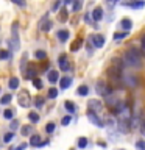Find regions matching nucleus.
I'll return each instance as SVG.
<instances>
[{
  "mask_svg": "<svg viewBox=\"0 0 145 150\" xmlns=\"http://www.w3.org/2000/svg\"><path fill=\"white\" fill-rule=\"evenodd\" d=\"M122 61H123V64L130 66V67H136V69L142 67V56H140L137 49H128L123 53Z\"/></svg>",
  "mask_w": 145,
  "mask_h": 150,
  "instance_id": "nucleus-1",
  "label": "nucleus"
},
{
  "mask_svg": "<svg viewBox=\"0 0 145 150\" xmlns=\"http://www.w3.org/2000/svg\"><path fill=\"white\" fill-rule=\"evenodd\" d=\"M9 47H11V50H19V22H13Z\"/></svg>",
  "mask_w": 145,
  "mask_h": 150,
  "instance_id": "nucleus-2",
  "label": "nucleus"
},
{
  "mask_svg": "<svg viewBox=\"0 0 145 150\" xmlns=\"http://www.w3.org/2000/svg\"><path fill=\"white\" fill-rule=\"evenodd\" d=\"M17 102H19V105H20L22 108H28L30 106V102H31L30 92L28 91H20L19 96H17Z\"/></svg>",
  "mask_w": 145,
  "mask_h": 150,
  "instance_id": "nucleus-3",
  "label": "nucleus"
},
{
  "mask_svg": "<svg viewBox=\"0 0 145 150\" xmlns=\"http://www.w3.org/2000/svg\"><path fill=\"white\" fill-rule=\"evenodd\" d=\"M95 91L98 96H101V97H106V96H109L111 94V88L108 86V84L103 81V80H98L97 81V88H95Z\"/></svg>",
  "mask_w": 145,
  "mask_h": 150,
  "instance_id": "nucleus-4",
  "label": "nucleus"
},
{
  "mask_svg": "<svg viewBox=\"0 0 145 150\" xmlns=\"http://www.w3.org/2000/svg\"><path fill=\"white\" fill-rule=\"evenodd\" d=\"M87 119L91 120L95 127H98V128H103V127H105V122H103L100 117L97 116V112H94V111H91V110H89V112H87Z\"/></svg>",
  "mask_w": 145,
  "mask_h": 150,
  "instance_id": "nucleus-5",
  "label": "nucleus"
},
{
  "mask_svg": "<svg viewBox=\"0 0 145 150\" xmlns=\"http://www.w3.org/2000/svg\"><path fill=\"white\" fill-rule=\"evenodd\" d=\"M58 63H59V69L64 70V72H67V70L70 69V63H69V58L65 55H59L58 58Z\"/></svg>",
  "mask_w": 145,
  "mask_h": 150,
  "instance_id": "nucleus-6",
  "label": "nucleus"
},
{
  "mask_svg": "<svg viewBox=\"0 0 145 150\" xmlns=\"http://www.w3.org/2000/svg\"><path fill=\"white\" fill-rule=\"evenodd\" d=\"M91 41L94 42V45L95 47H103L105 45V36H101V35H94V36H91Z\"/></svg>",
  "mask_w": 145,
  "mask_h": 150,
  "instance_id": "nucleus-7",
  "label": "nucleus"
},
{
  "mask_svg": "<svg viewBox=\"0 0 145 150\" xmlns=\"http://www.w3.org/2000/svg\"><path fill=\"white\" fill-rule=\"evenodd\" d=\"M30 145L31 147H42L44 145V142H42V138L39 134H33L30 138Z\"/></svg>",
  "mask_w": 145,
  "mask_h": 150,
  "instance_id": "nucleus-8",
  "label": "nucleus"
},
{
  "mask_svg": "<svg viewBox=\"0 0 145 150\" xmlns=\"http://www.w3.org/2000/svg\"><path fill=\"white\" fill-rule=\"evenodd\" d=\"M119 130L122 131V133H128V131L131 130V127H130V122H128V119H120L119 120Z\"/></svg>",
  "mask_w": 145,
  "mask_h": 150,
  "instance_id": "nucleus-9",
  "label": "nucleus"
},
{
  "mask_svg": "<svg viewBox=\"0 0 145 150\" xmlns=\"http://www.w3.org/2000/svg\"><path fill=\"white\" fill-rule=\"evenodd\" d=\"M87 105H89V110L94 111V112H98V111L101 110V106H103L100 100H89Z\"/></svg>",
  "mask_w": 145,
  "mask_h": 150,
  "instance_id": "nucleus-10",
  "label": "nucleus"
},
{
  "mask_svg": "<svg viewBox=\"0 0 145 150\" xmlns=\"http://www.w3.org/2000/svg\"><path fill=\"white\" fill-rule=\"evenodd\" d=\"M51 25H53V23H51V22L49 21V16L45 14L44 19L41 21V30H42V31H49L50 28H51Z\"/></svg>",
  "mask_w": 145,
  "mask_h": 150,
  "instance_id": "nucleus-11",
  "label": "nucleus"
},
{
  "mask_svg": "<svg viewBox=\"0 0 145 150\" xmlns=\"http://www.w3.org/2000/svg\"><path fill=\"white\" fill-rule=\"evenodd\" d=\"M81 45H83V39H81V38H77V39L70 44V50H72V52H78L80 49H81Z\"/></svg>",
  "mask_w": 145,
  "mask_h": 150,
  "instance_id": "nucleus-12",
  "label": "nucleus"
},
{
  "mask_svg": "<svg viewBox=\"0 0 145 150\" xmlns=\"http://www.w3.org/2000/svg\"><path fill=\"white\" fill-rule=\"evenodd\" d=\"M47 78H49V81H50L51 84H55V83L59 80V72H58V70H50V72H49V77H47Z\"/></svg>",
  "mask_w": 145,
  "mask_h": 150,
  "instance_id": "nucleus-13",
  "label": "nucleus"
},
{
  "mask_svg": "<svg viewBox=\"0 0 145 150\" xmlns=\"http://www.w3.org/2000/svg\"><path fill=\"white\" fill-rule=\"evenodd\" d=\"M92 19H94V21H97V22L103 19V9H101L100 6H97V8L92 11Z\"/></svg>",
  "mask_w": 145,
  "mask_h": 150,
  "instance_id": "nucleus-14",
  "label": "nucleus"
},
{
  "mask_svg": "<svg viewBox=\"0 0 145 150\" xmlns=\"http://www.w3.org/2000/svg\"><path fill=\"white\" fill-rule=\"evenodd\" d=\"M120 103L119 98H115V97H109V96H106V105L109 106V108H115L117 105Z\"/></svg>",
  "mask_w": 145,
  "mask_h": 150,
  "instance_id": "nucleus-15",
  "label": "nucleus"
},
{
  "mask_svg": "<svg viewBox=\"0 0 145 150\" xmlns=\"http://www.w3.org/2000/svg\"><path fill=\"white\" fill-rule=\"evenodd\" d=\"M19 84H20V80H19L17 77H11L9 81H8V86H9V89H13V91L19 88Z\"/></svg>",
  "mask_w": 145,
  "mask_h": 150,
  "instance_id": "nucleus-16",
  "label": "nucleus"
},
{
  "mask_svg": "<svg viewBox=\"0 0 145 150\" xmlns=\"http://www.w3.org/2000/svg\"><path fill=\"white\" fill-rule=\"evenodd\" d=\"M120 27L123 28L125 31H128V30H131V27H133V22H131V19H122L120 21Z\"/></svg>",
  "mask_w": 145,
  "mask_h": 150,
  "instance_id": "nucleus-17",
  "label": "nucleus"
},
{
  "mask_svg": "<svg viewBox=\"0 0 145 150\" xmlns=\"http://www.w3.org/2000/svg\"><path fill=\"white\" fill-rule=\"evenodd\" d=\"M70 84H72V78H70V77H63V78H61V81H59L61 89H67Z\"/></svg>",
  "mask_w": 145,
  "mask_h": 150,
  "instance_id": "nucleus-18",
  "label": "nucleus"
},
{
  "mask_svg": "<svg viewBox=\"0 0 145 150\" xmlns=\"http://www.w3.org/2000/svg\"><path fill=\"white\" fill-rule=\"evenodd\" d=\"M56 38H58L61 42H65V41H67V38H69V31L67 30H59L58 33H56Z\"/></svg>",
  "mask_w": 145,
  "mask_h": 150,
  "instance_id": "nucleus-19",
  "label": "nucleus"
},
{
  "mask_svg": "<svg viewBox=\"0 0 145 150\" xmlns=\"http://www.w3.org/2000/svg\"><path fill=\"white\" fill-rule=\"evenodd\" d=\"M122 78H123V77H122ZM123 81L126 83V84H128V86H136V84H137V80H136L134 77H131V75H126V77L123 78Z\"/></svg>",
  "mask_w": 145,
  "mask_h": 150,
  "instance_id": "nucleus-20",
  "label": "nucleus"
},
{
  "mask_svg": "<svg viewBox=\"0 0 145 150\" xmlns=\"http://www.w3.org/2000/svg\"><path fill=\"white\" fill-rule=\"evenodd\" d=\"M25 78L27 80H33V78H36V69L33 67V66H30L27 70V74H25Z\"/></svg>",
  "mask_w": 145,
  "mask_h": 150,
  "instance_id": "nucleus-21",
  "label": "nucleus"
},
{
  "mask_svg": "<svg viewBox=\"0 0 145 150\" xmlns=\"http://www.w3.org/2000/svg\"><path fill=\"white\" fill-rule=\"evenodd\" d=\"M64 106H65V110H67V112H70V114H73L75 111H77V106H75V103H72L70 100H67L64 103Z\"/></svg>",
  "mask_w": 145,
  "mask_h": 150,
  "instance_id": "nucleus-22",
  "label": "nucleus"
},
{
  "mask_svg": "<svg viewBox=\"0 0 145 150\" xmlns=\"http://www.w3.org/2000/svg\"><path fill=\"white\" fill-rule=\"evenodd\" d=\"M28 119H30V122H33V124H37V122H39V114L34 111H31L30 114H28Z\"/></svg>",
  "mask_w": 145,
  "mask_h": 150,
  "instance_id": "nucleus-23",
  "label": "nucleus"
},
{
  "mask_svg": "<svg viewBox=\"0 0 145 150\" xmlns=\"http://www.w3.org/2000/svg\"><path fill=\"white\" fill-rule=\"evenodd\" d=\"M77 94H78V96H87V94H89V88L83 84V86H80L77 89Z\"/></svg>",
  "mask_w": 145,
  "mask_h": 150,
  "instance_id": "nucleus-24",
  "label": "nucleus"
},
{
  "mask_svg": "<svg viewBox=\"0 0 145 150\" xmlns=\"http://www.w3.org/2000/svg\"><path fill=\"white\" fill-rule=\"evenodd\" d=\"M11 94H3L2 96V98H0V103H2V105H8L9 102H11Z\"/></svg>",
  "mask_w": 145,
  "mask_h": 150,
  "instance_id": "nucleus-25",
  "label": "nucleus"
},
{
  "mask_svg": "<svg viewBox=\"0 0 145 150\" xmlns=\"http://www.w3.org/2000/svg\"><path fill=\"white\" fill-rule=\"evenodd\" d=\"M33 86H34L36 89H42V88H44V83H42V80L41 78H33Z\"/></svg>",
  "mask_w": 145,
  "mask_h": 150,
  "instance_id": "nucleus-26",
  "label": "nucleus"
},
{
  "mask_svg": "<svg viewBox=\"0 0 145 150\" xmlns=\"http://www.w3.org/2000/svg\"><path fill=\"white\" fill-rule=\"evenodd\" d=\"M67 16H69L67 11H65V9H61V11H59V16H58V21H59V22H65V21H67Z\"/></svg>",
  "mask_w": 145,
  "mask_h": 150,
  "instance_id": "nucleus-27",
  "label": "nucleus"
},
{
  "mask_svg": "<svg viewBox=\"0 0 145 150\" xmlns=\"http://www.w3.org/2000/svg\"><path fill=\"white\" fill-rule=\"evenodd\" d=\"M13 138H14V133H13V131H9V133H5V136H3V142H5V144L11 142Z\"/></svg>",
  "mask_w": 145,
  "mask_h": 150,
  "instance_id": "nucleus-28",
  "label": "nucleus"
},
{
  "mask_svg": "<svg viewBox=\"0 0 145 150\" xmlns=\"http://www.w3.org/2000/svg\"><path fill=\"white\" fill-rule=\"evenodd\" d=\"M20 133H22L23 136H28V134L31 133V127H30V125H23L22 128H20Z\"/></svg>",
  "mask_w": 145,
  "mask_h": 150,
  "instance_id": "nucleus-29",
  "label": "nucleus"
},
{
  "mask_svg": "<svg viewBox=\"0 0 145 150\" xmlns=\"http://www.w3.org/2000/svg\"><path fill=\"white\" fill-rule=\"evenodd\" d=\"M78 147L80 149H86L87 147V139L86 138H80L78 139Z\"/></svg>",
  "mask_w": 145,
  "mask_h": 150,
  "instance_id": "nucleus-30",
  "label": "nucleus"
},
{
  "mask_svg": "<svg viewBox=\"0 0 145 150\" xmlns=\"http://www.w3.org/2000/svg\"><path fill=\"white\" fill-rule=\"evenodd\" d=\"M34 56H36L37 59H44L45 56H47V53H45L44 50H36V52H34Z\"/></svg>",
  "mask_w": 145,
  "mask_h": 150,
  "instance_id": "nucleus-31",
  "label": "nucleus"
},
{
  "mask_svg": "<svg viewBox=\"0 0 145 150\" xmlns=\"http://www.w3.org/2000/svg\"><path fill=\"white\" fill-rule=\"evenodd\" d=\"M49 97L50 98H56V97H58V89H56V88H50L49 89Z\"/></svg>",
  "mask_w": 145,
  "mask_h": 150,
  "instance_id": "nucleus-32",
  "label": "nucleus"
},
{
  "mask_svg": "<svg viewBox=\"0 0 145 150\" xmlns=\"http://www.w3.org/2000/svg\"><path fill=\"white\" fill-rule=\"evenodd\" d=\"M128 6H131V8H144L145 6V3L144 2H133V3H126Z\"/></svg>",
  "mask_w": 145,
  "mask_h": 150,
  "instance_id": "nucleus-33",
  "label": "nucleus"
},
{
  "mask_svg": "<svg viewBox=\"0 0 145 150\" xmlns=\"http://www.w3.org/2000/svg\"><path fill=\"white\" fill-rule=\"evenodd\" d=\"M55 124H53V122H49V124H47V127H45V131H47V133H53V131H55Z\"/></svg>",
  "mask_w": 145,
  "mask_h": 150,
  "instance_id": "nucleus-34",
  "label": "nucleus"
},
{
  "mask_svg": "<svg viewBox=\"0 0 145 150\" xmlns=\"http://www.w3.org/2000/svg\"><path fill=\"white\" fill-rule=\"evenodd\" d=\"M126 35H128L126 31H123V33H114V39L120 41V39H123V38H126Z\"/></svg>",
  "mask_w": 145,
  "mask_h": 150,
  "instance_id": "nucleus-35",
  "label": "nucleus"
},
{
  "mask_svg": "<svg viewBox=\"0 0 145 150\" xmlns=\"http://www.w3.org/2000/svg\"><path fill=\"white\" fill-rule=\"evenodd\" d=\"M81 6H83V0H75L73 11H78V9H81Z\"/></svg>",
  "mask_w": 145,
  "mask_h": 150,
  "instance_id": "nucleus-36",
  "label": "nucleus"
},
{
  "mask_svg": "<svg viewBox=\"0 0 145 150\" xmlns=\"http://www.w3.org/2000/svg\"><path fill=\"white\" fill-rule=\"evenodd\" d=\"M70 122H72V117L70 116H65V117H63V120H61V124H63L64 127H67Z\"/></svg>",
  "mask_w": 145,
  "mask_h": 150,
  "instance_id": "nucleus-37",
  "label": "nucleus"
},
{
  "mask_svg": "<svg viewBox=\"0 0 145 150\" xmlns=\"http://www.w3.org/2000/svg\"><path fill=\"white\" fill-rule=\"evenodd\" d=\"M9 58V52L8 50H0V59H8Z\"/></svg>",
  "mask_w": 145,
  "mask_h": 150,
  "instance_id": "nucleus-38",
  "label": "nucleus"
},
{
  "mask_svg": "<svg viewBox=\"0 0 145 150\" xmlns=\"http://www.w3.org/2000/svg\"><path fill=\"white\" fill-rule=\"evenodd\" d=\"M136 149L137 150H145V141H137V142H136Z\"/></svg>",
  "mask_w": 145,
  "mask_h": 150,
  "instance_id": "nucleus-39",
  "label": "nucleus"
},
{
  "mask_svg": "<svg viewBox=\"0 0 145 150\" xmlns=\"http://www.w3.org/2000/svg\"><path fill=\"white\" fill-rule=\"evenodd\" d=\"M13 114H14V112H13L11 110H5L3 117H5V119H13Z\"/></svg>",
  "mask_w": 145,
  "mask_h": 150,
  "instance_id": "nucleus-40",
  "label": "nucleus"
},
{
  "mask_svg": "<svg viewBox=\"0 0 145 150\" xmlns=\"http://www.w3.org/2000/svg\"><path fill=\"white\" fill-rule=\"evenodd\" d=\"M34 105L37 108H41V106H44V98H41V97H37L36 98V102H34Z\"/></svg>",
  "mask_w": 145,
  "mask_h": 150,
  "instance_id": "nucleus-41",
  "label": "nucleus"
},
{
  "mask_svg": "<svg viewBox=\"0 0 145 150\" xmlns=\"http://www.w3.org/2000/svg\"><path fill=\"white\" fill-rule=\"evenodd\" d=\"M19 125H20V124H19V120H13L9 127H11V130L14 131V130H17V128H19Z\"/></svg>",
  "mask_w": 145,
  "mask_h": 150,
  "instance_id": "nucleus-42",
  "label": "nucleus"
},
{
  "mask_svg": "<svg viewBox=\"0 0 145 150\" xmlns=\"http://www.w3.org/2000/svg\"><path fill=\"white\" fill-rule=\"evenodd\" d=\"M59 5H61V0H55V2H53V6H51V11H56V9L59 8Z\"/></svg>",
  "mask_w": 145,
  "mask_h": 150,
  "instance_id": "nucleus-43",
  "label": "nucleus"
},
{
  "mask_svg": "<svg viewBox=\"0 0 145 150\" xmlns=\"http://www.w3.org/2000/svg\"><path fill=\"white\" fill-rule=\"evenodd\" d=\"M13 3H16V5H19V6H25V0H13Z\"/></svg>",
  "mask_w": 145,
  "mask_h": 150,
  "instance_id": "nucleus-44",
  "label": "nucleus"
},
{
  "mask_svg": "<svg viewBox=\"0 0 145 150\" xmlns=\"http://www.w3.org/2000/svg\"><path fill=\"white\" fill-rule=\"evenodd\" d=\"M23 149H27V144H25V142L20 144V145H17V147H13L11 150H23Z\"/></svg>",
  "mask_w": 145,
  "mask_h": 150,
  "instance_id": "nucleus-45",
  "label": "nucleus"
},
{
  "mask_svg": "<svg viewBox=\"0 0 145 150\" xmlns=\"http://www.w3.org/2000/svg\"><path fill=\"white\" fill-rule=\"evenodd\" d=\"M139 127H140V133H142V134L145 136V122H142V124H140Z\"/></svg>",
  "mask_w": 145,
  "mask_h": 150,
  "instance_id": "nucleus-46",
  "label": "nucleus"
},
{
  "mask_svg": "<svg viewBox=\"0 0 145 150\" xmlns=\"http://www.w3.org/2000/svg\"><path fill=\"white\" fill-rule=\"evenodd\" d=\"M106 2H108V5H109V6H112V5H115L119 0H106Z\"/></svg>",
  "mask_w": 145,
  "mask_h": 150,
  "instance_id": "nucleus-47",
  "label": "nucleus"
},
{
  "mask_svg": "<svg viewBox=\"0 0 145 150\" xmlns=\"http://www.w3.org/2000/svg\"><path fill=\"white\" fill-rule=\"evenodd\" d=\"M139 53H140V56H144V58H145V47H142V49L139 50Z\"/></svg>",
  "mask_w": 145,
  "mask_h": 150,
  "instance_id": "nucleus-48",
  "label": "nucleus"
},
{
  "mask_svg": "<svg viewBox=\"0 0 145 150\" xmlns=\"http://www.w3.org/2000/svg\"><path fill=\"white\" fill-rule=\"evenodd\" d=\"M140 42H142V47H145V35L142 36V39H140Z\"/></svg>",
  "mask_w": 145,
  "mask_h": 150,
  "instance_id": "nucleus-49",
  "label": "nucleus"
},
{
  "mask_svg": "<svg viewBox=\"0 0 145 150\" xmlns=\"http://www.w3.org/2000/svg\"><path fill=\"white\" fill-rule=\"evenodd\" d=\"M64 2H65V3H72V0H64Z\"/></svg>",
  "mask_w": 145,
  "mask_h": 150,
  "instance_id": "nucleus-50",
  "label": "nucleus"
}]
</instances>
